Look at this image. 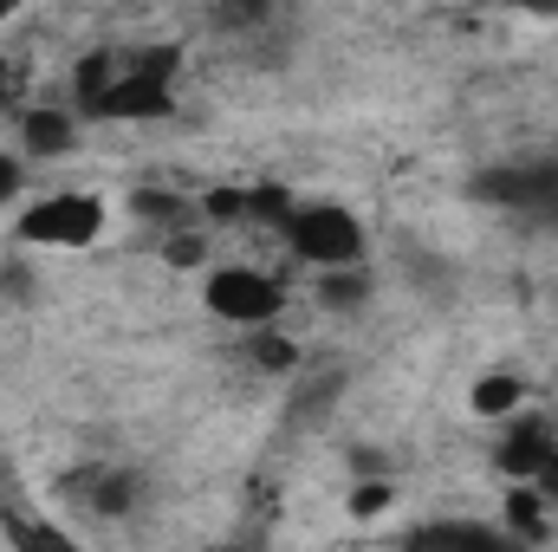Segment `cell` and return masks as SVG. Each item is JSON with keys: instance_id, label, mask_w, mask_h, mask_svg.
<instances>
[{"instance_id": "obj_22", "label": "cell", "mask_w": 558, "mask_h": 552, "mask_svg": "<svg viewBox=\"0 0 558 552\" xmlns=\"http://www.w3.org/2000/svg\"><path fill=\"white\" fill-rule=\"evenodd\" d=\"M208 215H215V221H234V215H247V195H234V189L221 195V189H215V195H208Z\"/></svg>"}, {"instance_id": "obj_2", "label": "cell", "mask_w": 558, "mask_h": 552, "mask_svg": "<svg viewBox=\"0 0 558 552\" xmlns=\"http://www.w3.org/2000/svg\"><path fill=\"white\" fill-rule=\"evenodd\" d=\"M105 235V202L85 195V189H59V195H39L26 215H20V235L26 248H46V254H78Z\"/></svg>"}, {"instance_id": "obj_14", "label": "cell", "mask_w": 558, "mask_h": 552, "mask_svg": "<svg viewBox=\"0 0 558 552\" xmlns=\"http://www.w3.org/2000/svg\"><path fill=\"white\" fill-rule=\"evenodd\" d=\"M260 371H274V377H286V371H299V345L286 338V332H274V325H254V351H247Z\"/></svg>"}, {"instance_id": "obj_11", "label": "cell", "mask_w": 558, "mask_h": 552, "mask_svg": "<svg viewBox=\"0 0 558 552\" xmlns=\"http://www.w3.org/2000/svg\"><path fill=\"white\" fill-rule=\"evenodd\" d=\"M416 547H500L507 533L500 527H487V520H428L410 533Z\"/></svg>"}, {"instance_id": "obj_10", "label": "cell", "mask_w": 558, "mask_h": 552, "mask_svg": "<svg viewBox=\"0 0 558 552\" xmlns=\"http://www.w3.org/2000/svg\"><path fill=\"white\" fill-rule=\"evenodd\" d=\"M526 404V384L513 377V371H487V377H474V391H468V410L474 416H513Z\"/></svg>"}, {"instance_id": "obj_1", "label": "cell", "mask_w": 558, "mask_h": 552, "mask_svg": "<svg viewBox=\"0 0 558 552\" xmlns=\"http://www.w3.org/2000/svg\"><path fill=\"white\" fill-rule=\"evenodd\" d=\"M286 248L305 261V267H351L364 261V221L338 202H292L286 215Z\"/></svg>"}, {"instance_id": "obj_27", "label": "cell", "mask_w": 558, "mask_h": 552, "mask_svg": "<svg viewBox=\"0 0 558 552\" xmlns=\"http://www.w3.org/2000/svg\"><path fill=\"white\" fill-rule=\"evenodd\" d=\"M267 7H274V0H228V13H241V20H260Z\"/></svg>"}, {"instance_id": "obj_16", "label": "cell", "mask_w": 558, "mask_h": 552, "mask_svg": "<svg viewBox=\"0 0 558 552\" xmlns=\"http://www.w3.org/2000/svg\"><path fill=\"white\" fill-rule=\"evenodd\" d=\"M390 501H397L390 475H364V481L351 488V514H357V520H377V514H390Z\"/></svg>"}, {"instance_id": "obj_25", "label": "cell", "mask_w": 558, "mask_h": 552, "mask_svg": "<svg viewBox=\"0 0 558 552\" xmlns=\"http://www.w3.org/2000/svg\"><path fill=\"white\" fill-rule=\"evenodd\" d=\"M13 98H20V65H13V59H0V111H7Z\"/></svg>"}, {"instance_id": "obj_3", "label": "cell", "mask_w": 558, "mask_h": 552, "mask_svg": "<svg viewBox=\"0 0 558 552\" xmlns=\"http://www.w3.org/2000/svg\"><path fill=\"white\" fill-rule=\"evenodd\" d=\"M202 305L215 312V319H228V325H274L279 305H286V286L274 274H260V267H215V274L202 279Z\"/></svg>"}, {"instance_id": "obj_18", "label": "cell", "mask_w": 558, "mask_h": 552, "mask_svg": "<svg viewBox=\"0 0 558 552\" xmlns=\"http://www.w3.org/2000/svg\"><path fill=\"white\" fill-rule=\"evenodd\" d=\"M131 208H137L143 221H162V228H175V221H182V195H169V189H137V195H131Z\"/></svg>"}, {"instance_id": "obj_15", "label": "cell", "mask_w": 558, "mask_h": 552, "mask_svg": "<svg viewBox=\"0 0 558 552\" xmlns=\"http://www.w3.org/2000/svg\"><path fill=\"white\" fill-rule=\"evenodd\" d=\"M118 72H124V52H92V59L78 65V105H92Z\"/></svg>"}, {"instance_id": "obj_28", "label": "cell", "mask_w": 558, "mask_h": 552, "mask_svg": "<svg viewBox=\"0 0 558 552\" xmlns=\"http://www.w3.org/2000/svg\"><path fill=\"white\" fill-rule=\"evenodd\" d=\"M13 7H20V0H0V20H7V13H13Z\"/></svg>"}, {"instance_id": "obj_21", "label": "cell", "mask_w": 558, "mask_h": 552, "mask_svg": "<svg viewBox=\"0 0 558 552\" xmlns=\"http://www.w3.org/2000/svg\"><path fill=\"white\" fill-rule=\"evenodd\" d=\"M410 274H416V286H428V299H448V286H454V267H448V261H422V254H410Z\"/></svg>"}, {"instance_id": "obj_23", "label": "cell", "mask_w": 558, "mask_h": 552, "mask_svg": "<svg viewBox=\"0 0 558 552\" xmlns=\"http://www.w3.org/2000/svg\"><path fill=\"white\" fill-rule=\"evenodd\" d=\"M533 488H539V501H558V442H553V455L539 461V475H533Z\"/></svg>"}, {"instance_id": "obj_24", "label": "cell", "mask_w": 558, "mask_h": 552, "mask_svg": "<svg viewBox=\"0 0 558 552\" xmlns=\"http://www.w3.org/2000/svg\"><path fill=\"white\" fill-rule=\"evenodd\" d=\"M13 195H20V156H7V149H0V208H7Z\"/></svg>"}, {"instance_id": "obj_9", "label": "cell", "mask_w": 558, "mask_h": 552, "mask_svg": "<svg viewBox=\"0 0 558 552\" xmlns=\"http://www.w3.org/2000/svg\"><path fill=\"white\" fill-rule=\"evenodd\" d=\"M468 195H474V202H487V208H526V163H520V169H513V163L481 169V176L468 182Z\"/></svg>"}, {"instance_id": "obj_20", "label": "cell", "mask_w": 558, "mask_h": 552, "mask_svg": "<svg viewBox=\"0 0 558 552\" xmlns=\"http://www.w3.org/2000/svg\"><path fill=\"white\" fill-rule=\"evenodd\" d=\"M162 261H169V267H195V261H208V241H202V235H175V228H169V235H162Z\"/></svg>"}, {"instance_id": "obj_5", "label": "cell", "mask_w": 558, "mask_h": 552, "mask_svg": "<svg viewBox=\"0 0 558 552\" xmlns=\"http://www.w3.org/2000/svg\"><path fill=\"white\" fill-rule=\"evenodd\" d=\"M72 149H78V118L72 111H59V105L20 111V156L52 163V156H72Z\"/></svg>"}, {"instance_id": "obj_8", "label": "cell", "mask_w": 558, "mask_h": 552, "mask_svg": "<svg viewBox=\"0 0 558 552\" xmlns=\"http://www.w3.org/2000/svg\"><path fill=\"white\" fill-rule=\"evenodd\" d=\"M507 540H520V547L546 540V501L533 481H513V494H507Z\"/></svg>"}, {"instance_id": "obj_13", "label": "cell", "mask_w": 558, "mask_h": 552, "mask_svg": "<svg viewBox=\"0 0 558 552\" xmlns=\"http://www.w3.org/2000/svg\"><path fill=\"white\" fill-rule=\"evenodd\" d=\"M338 391H344V371H318V377H305V384H299V397H292V422L325 416L331 404H338Z\"/></svg>"}, {"instance_id": "obj_12", "label": "cell", "mask_w": 558, "mask_h": 552, "mask_svg": "<svg viewBox=\"0 0 558 552\" xmlns=\"http://www.w3.org/2000/svg\"><path fill=\"white\" fill-rule=\"evenodd\" d=\"M520 215H539L558 228V163H526V208Z\"/></svg>"}, {"instance_id": "obj_7", "label": "cell", "mask_w": 558, "mask_h": 552, "mask_svg": "<svg viewBox=\"0 0 558 552\" xmlns=\"http://www.w3.org/2000/svg\"><path fill=\"white\" fill-rule=\"evenodd\" d=\"M318 305H325V312H364V305H371V274H364V261H351V267H318Z\"/></svg>"}, {"instance_id": "obj_17", "label": "cell", "mask_w": 558, "mask_h": 552, "mask_svg": "<svg viewBox=\"0 0 558 552\" xmlns=\"http://www.w3.org/2000/svg\"><path fill=\"white\" fill-rule=\"evenodd\" d=\"M247 215H254V221H267V228H286L292 195H286L279 182H260V189H247Z\"/></svg>"}, {"instance_id": "obj_4", "label": "cell", "mask_w": 558, "mask_h": 552, "mask_svg": "<svg viewBox=\"0 0 558 552\" xmlns=\"http://www.w3.org/2000/svg\"><path fill=\"white\" fill-rule=\"evenodd\" d=\"M85 118H105V124H156V118H175V79H149V72H118L92 105Z\"/></svg>"}, {"instance_id": "obj_6", "label": "cell", "mask_w": 558, "mask_h": 552, "mask_svg": "<svg viewBox=\"0 0 558 552\" xmlns=\"http://www.w3.org/2000/svg\"><path fill=\"white\" fill-rule=\"evenodd\" d=\"M553 422H539V416H520L513 429H507V442L494 448V468L507 475V481H533L539 475V461L553 455Z\"/></svg>"}, {"instance_id": "obj_19", "label": "cell", "mask_w": 558, "mask_h": 552, "mask_svg": "<svg viewBox=\"0 0 558 552\" xmlns=\"http://www.w3.org/2000/svg\"><path fill=\"white\" fill-rule=\"evenodd\" d=\"M131 72H149V79H175L182 72V52L175 46H149V52H124Z\"/></svg>"}, {"instance_id": "obj_26", "label": "cell", "mask_w": 558, "mask_h": 552, "mask_svg": "<svg viewBox=\"0 0 558 552\" xmlns=\"http://www.w3.org/2000/svg\"><path fill=\"white\" fill-rule=\"evenodd\" d=\"M513 13H526V20H558V0H507Z\"/></svg>"}]
</instances>
